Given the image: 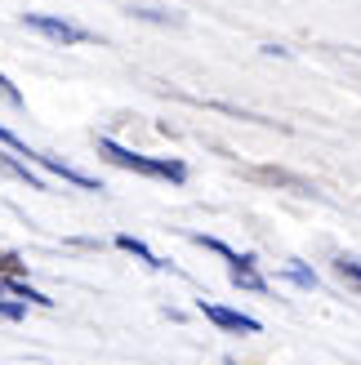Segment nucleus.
Segmentation results:
<instances>
[{
    "instance_id": "obj_6",
    "label": "nucleus",
    "mask_w": 361,
    "mask_h": 365,
    "mask_svg": "<svg viewBox=\"0 0 361 365\" xmlns=\"http://www.w3.org/2000/svg\"><path fill=\"white\" fill-rule=\"evenodd\" d=\"M0 143H5V148H14V152H23V156H36V152H27V143L18 138L14 130H5V125H0Z\"/></svg>"
},
{
    "instance_id": "obj_10",
    "label": "nucleus",
    "mask_w": 361,
    "mask_h": 365,
    "mask_svg": "<svg viewBox=\"0 0 361 365\" xmlns=\"http://www.w3.org/2000/svg\"><path fill=\"white\" fill-rule=\"evenodd\" d=\"M18 267H23V263H18L14 254H0V272H18Z\"/></svg>"
},
{
    "instance_id": "obj_5",
    "label": "nucleus",
    "mask_w": 361,
    "mask_h": 365,
    "mask_svg": "<svg viewBox=\"0 0 361 365\" xmlns=\"http://www.w3.org/2000/svg\"><path fill=\"white\" fill-rule=\"evenodd\" d=\"M0 160H5V170H14L18 178H27V187H31V192H41V178H36V174H31L27 165H18V160H14V156H0Z\"/></svg>"
},
{
    "instance_id": "obj_11",
    "label": "nucleus",
    "mask_w": 361,
    "mask_h": 365,
    "mask_svg": "<svg viewBox=\"0 0 361 365\" xmlns=\"http://www.w3.org/2000/svg\"><path fill=\"white\" fill-rule=\"evenodd\" d=\"M228 365H237V361H228Z\"/></svg>"
},
{
    "instance_id": "obj_1",
    "label": "nucleus",
    "mask_w": 361,
    "mask_h": 365,
    "mask_svg": "<svg viewBox=\"0 0 361 365\" xmlns=\"http://www.w3.org/2000/svg\"><path fill=\"white\" fill-rule=\"evenodd\" d=\"M98 152L112 160V165L121 170H138V174H148V178H170V182H183V165L178 160H156V156H143V152H130V148H121V143L112 138H98Z\"/></svg>"
},
{
    "instance_id": "obj_8",
    "label": "nucleus",
    "mask_w": 361,
    "mask_h": 365,
    "mask_svg": "<svg viewBox=\"0 0 361 365\" xmlns=\"http://www.w3.org/2000/svg\"><path fill=\"white\" fill-rule=\"evenodd\" d=\"M339 272H344V277H352V281H361V263H357V259H339Z\"/></svg>"
},
{
    "instance_id": "obj_3",
    "label": "nucleus",
    "mask_w": 361,
    "mask_h": 365,
    "mask_svg": "<svg viewBox=\"0 0 361 365\" xmlns=\"http://www.w3.org/2000/svg\"><path fill=\"white\" fill-rule=\"evenodd\" d=\"M23 23L36 27L41 36H49V41H63V45H81V41H85V31H81V27L59 23V18H45V14H23Z\"/></svg>"
},
{
    "instance_id": "obj_9",
    "label": "nucleus",
    "mask_w": 361,
    "mask_h": 365,
    "mask_svg": "<svg viewBox=\"0 0 361 365\" xmlns=\"http://www.w3.org/2000/svg\"><path fill=\"white\" fill-rule=\"evenodd\" d=\"M0 317H9V321H18V317H23V307H18V303H5V299H0Z\"/></svg>"
},
{
    "instance_id": "obj_7",
    "label": "nucleus",
    "mask_w": 361,
    "mask_h": 365,
    "mask_svg": "<svg viewBox=\"0 0 361 365\" xmlns=\"http://www.w3.org/2000/svg\"><path fill=\"white\" fill-rule=\"evenodd\" d=\"M0 98H5L9 107H23V94H18V89H14V85H9L5 76H0Z\"/></svg>"
},
{
    "instance_id": "obj_2",
    "label": "nucleus",
    "mask_w": 361,
    "mask_h": 365,
    "mask_svg": "<svg viewBox=\"0 0 361 365\" xmlns=\"http://www.w3.org/2000/svg\"><path fill=\"white\" fill-rule=\"evenodd\" d=\"M201 312H205V321L219 325V330H232V334H259V321L245 317V312H232V307H219V303H205Z\"/></svg>"
},
{
    "instance_id": "obj_4",
    "label": "nucleus",
    "mask_w": 361,
    "mask_h": 365,
    "mask_svg": "<svg viewBox=\"0 0 361 365\" xmlns=\"http://www.w3.org/2000/svg\"><path fill=\"white\" fill-rule=\"evenodd\" d=\"M116 245H121V250H130V254H138V259H143V263H152V267H166V263H161L143 241H134V236H116Z\"/></svg>"
}]
</instances>
